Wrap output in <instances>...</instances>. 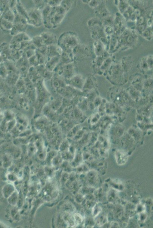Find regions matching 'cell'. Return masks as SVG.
<instances>
[{
    "label": "cell",
    "mask_w": 153,
    "mask_h": 228,
    "mask_svg": "<svg viewBox=\"0 0 153 228\" xmlns=\"http://www.w3.org/2000/svg\"><path fill=\"white\" fill-rule=\"evenodd\" d=\"M28 12V24L36 27H39L43 25V18L41 11L34 8Z\"/></svg>",
    "instance_id": "obj_1"
},
{
    "label": "cell",
    "mask_w": 153,
    "mask_h": 228,
    "mask_svg": "<svg viewBox=\"0 0 153 228\" xmlns=\"http://www.w3.org/2000/svg\"><path fill=\"white\" fill-rule=\"evenodd\" d=\"M63 51L60 47L57 44L52 45L47 47L46 57L47 60L54 57H61Z\"/></svg>",
    "instance_id": "obj_2"
},
{
    "label": "cell",
    "mask_w": 153,
    "mask_h": 228,
    "mask_svg": "<svg viewBox=\"0 0 153 228\" xmlns=\"http://www.w3.org/2000/svg\"><path fill=\"white\" fill-rule=\"evenodd\" d=\"M42 38L43 43L46 46L57 44L58 40L57 37L55 35L48 32H44L42 33L40 35Z\"/></svg>",
    "instance_id": "obj_3"
},
{
    "label": "cell",
    "mask_w": 153,
    "mask_h": 228,
    "mask_svg": "<svg viewBox=\"0 0 153 228\" xmlns=\"http://www.w3.org/2000/svg\"><path fill=\"white\" fill-rule=\"evenodd\" d=\"M60 62V57L57 56L51 58L47 60L44 65L47 70L51 72H53Z\"/></svg>",
    "instance_id": "obj_4"
},
{
    "label": "cell",
    "mask_w": 153,
    "mask_h": 228,
    "mask_svg": "<svg viewBox=\"0 0 153 228\" xmlns=\"http://www.w3.org/2000/svg\"><path fill=\"white\" fill-rule=\"evenodd\" d=\"M27 27V25L25 24L13 23V27L11 30L10 34L12 36H15L21 33L25 32Z\"/></svg>",
    "instance_id": "obj_5"
},
{
    "label": "cell",
    "mask_w": 153,
    "mask_h": 228,
    "mask_svg": "<svg viewBox=\"0 0 153 228\" xmlns=\"http://www.w3.org/2000/svg\"><path fill=\"white\" fill-rule=\"evenodd\" d=\"M12 10H14V11L16 12L18 14L25 17L28 20V12L26 11L25 9L22 6V3L20 1H17L15 8Z\"/></svg>",
    "instance_id": "obj_6"
},
{
    "label": "cell",
    "mask_w": 153,
    "mask_h": 228,
    "mask_svg": "<svg viewBox=\"0 0 153 228\" xmlns=\"http://www.w3.org/2000/svg\"><path fill=\"white\" fill-rule=\"evenodd\" d=\"M31 39L28 35L25 34V32H23L13 36L12 42V43L22 42H23L31 41Z\"/></svg>",
    "instance_id": "obj_7"
},
{
    "label": "cell",
    "mask_w": 153,
    "mask_h": 228,
    "mask_svg": "<svg viewBox=\"0 0 153 228\" xmlns=\"http://www.w3.org/2000/svg\"><path fill=\"white\" fill-rule=\"evenodd\" d=\"M31 42L37 49L43 46H45L44 45L43 40L40 35L33 37V39H31Z\"/></svg>",
    "instance_id": "obj_8"
},
{
    "label": "cell",
    "mask_w": 153,
    "mask_h": 228,
    "mask_svg": "<svg viewBox=\"0 0 153 228\" xmlns=\"http://www.w3.org/2000/svg\"><path fill=\"white\" fill-rule=\"evenodd\" d=\"M35 8L38 10L42 11L44 8L46 6L47 4L45 1H34Z\"/></svg>",
    "instance_id": "obj_9"
},
{
    "label": "cell",
    "mask_w": 153,
    "mask_h": 228,
    "mask_svg": "<svg viewBox=\"0 0 153 228\" xmlns=\"http://www.w3.org/2000/svg\"><path fill=\"white\" fill-rule=\"evenodd\" d=\"M62 1H45L47 5L51 7L59 6L60 5Z\"/></svg>",
    "instance_id": "obj_10"
},
{
    "label": "cell",
    "mask_w": 153,
    "mask_h": 228,
    "mask_svg": "<svg viewBox=\"0 0 153 228\" xmlns=\"http://www.w3.org/2000/svg\"><path fill=\"white\" fill-rule=\"evenodd\" d=\"M3 118H4V113H3L0 109V123L2 121Z\"/></svg>",
    "instance_id": "obj_11"
},
{
    "label": "cell",
    "mask_w": 153,
    "mask_h": 228,
    "mask_svg": "<svg viewBox=\"0 0 153 228\" xmlns=\"http://www.w3.org/2000/svg\"><path fill=\"white\" fill-rule=\"evenodd\" d=\"M12 114H12V113H11V114H10V117H11L12 118H13V115H12V116L10 115H12ZM6 117H6V118L7 119H8V121H9V116H8L6 115ZM12 120H13V119H12L11 118V117H9V121H12Z\"/></svg>",
    "instance_id": "obj_12"
}]
</instances>
